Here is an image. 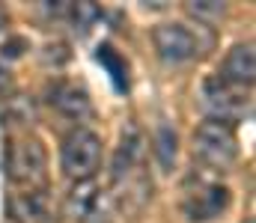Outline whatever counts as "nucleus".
<instances>
[{"label":"nucleus","mask_w":256,"mask_h":223,"mask_svg":"<svg viewBox=\"0 0 256 223\" xmlns=\"http://www.w3.org/2000/svg\"><path fill=\"white\" fill-rule=\"evenodd\" d=\"M200 104L202 110L208 113V119H218V122H226L236 128V122H244L254 116V98L248 89L242 86H232L226 80H220L218 74L206 77L202 86H200Z\"/></svg>","instance_id":"f257e3e1"},{"label":"nucleus","mask_w":256,"mask_h":223,"mask_svg":"<svg viewBox=\"0 0 256 223\" xmlns=\"http://www.w3.org/2000/svg\"><path fill=\"white\" fill-rule=\"evenodd\" d=\"M194 155L212 170H230L238 161V134L232 125L206 119L194 131Z\"/></svg>","instance_id":"f03ea898"},{"label":"nucleus","mask_w":256,"mask_h":223,"mask_svg":"<svg viewBox=\"0 0 256 223\" xmlns=\"http://www.w3.org/2000/svg\"><path fill=\"white\" fill-rule=\"evenodd\" d=\"M60 167L72 182H90L102 167V137L90 128H74L63 140Z\"/></svg>","instance_id":"7ed1b4c3"},{"label":"nucleus","mask_w":256,"mask_h":223,"mask_svg":"<svg viewBox=\"0 0 256 223\" xmlns=\"http://www.w3.org/2000/svg\"><path fill=\"white\" fill-rule=\"evenodd\" d=\"M6 170H9V179L18 182V185H27L30 188H45V170H48V155L45 146L36 140V137H21L9 146L6 155Z\"/></svg>","instance_id":"20e7f679"},{"label":"nucleus","mask_w":256,"mask_h":223,"mask_svg":"<svg viewBox=\"0 0 256 223\" xmlns=\"http://www.w3.org/2000/svg\"><path fill=\"white\" fill-rule=\"evenodd\" d=\"M230 206V191L226 185L214 182V179H194L185 185V197H182V209L188 215V221L194 223H206V221H214L226 212Z\"/></svg>","instance_id":"39448f33"},{"label":"nucleus","mask_w":256,"mask_h":223,"mask_svg":"<svg viewBox=\"0 0 256 223\" xmlns=\"http://www.w3.org/2000/svg\"><path fill=\"white\" fill-rule=\"evenodd\" d=\"M152 42H155L158 57H161L164 63H170V66L188 63V60H194V57L202 51L196 33H194L188 24H182V21L158 24V27L152 30Z\"/></svg>","instance_id":"423d86ee"},{"label":"nucleus","mask_w":256,"mask_h":223,"mask_svg":"<svg viewBox=\"0 0 256 223\" xmlns=\"http://www.w3.org/2000/svg\"><path fill=\"white\" fill-rule=\"evenodd\" d=\"M48 104L63 113L66 119H74V122H84L92 116V101H90V92L72 80H57L51 89H48Z\"/></svg>","instance_id":"0eeeda50"},{"label":"nucleus","mask_w":256,"mask_h":223,"mask_svg":"<svg viewBox=\"0 0 256 223\" xmlns=\"http://www.w3.org/2000/svg\"><path fill=\"white\" fill-rule=\"evenodd\" d=\"M220 80L232 83V86H242V89H250L256 80V54L250 42H242V45H232L220 72H218Z\"/></svg>","instance_id":"6e6552de"},{"label":"nucleus","mask_w":256,"mask_h":223,"mask_svg":"<svg viewBox=\"0 0 256 223\" xmlns=\"http://www.w3.org/2000/svg\"><path fill=\"white\" fill-rule=\"evenodd\" d=\"M12 215L21 223H54V206L45 188H30L12 197Z\"/></svg>","instance_id":"1a4fd4ad"},{"label":"nucleus","mask_w":256,"mask_h":223,"mask_svg":"<svg viewBox=\"0 0 256 223\" xmlns=\"http://www.w3.org/2000/svg\"><path fill=\"white\" fill-rule=\"evenodd\" d=\"M143 152V134L137 125H126L122 128V137H120V146L114 155V164H110V176L114 182H122L131 176V170L137 167V158Z\"/></svg>","instance_id":"9d476101"},{"label":"nucleus","mask_w":256,"mask_h":223,"mask_svg":"<svg viewBox=\"0 0 256 223\" xmlns=\"http://www.w3.org/2000/svg\"><path fill=\"white\" fill-rule=\"evenodd\" d=\"M98 200H102V191L92 179L90 182H74V188L66 197V215L74 223H84L92 215V209L98 206Z\"/></svg>","instance_id":"9b49d317"},{"label":"nucleus","mask_w":256,"mask_h":223,"mask_svg":"<svg viewBox=\"0 0 256 223\" xmlns=\"http://www.w3.org/2000/svg\"><path fill=\"white\" fill-rule=\"evenodd\" d=\"M152 155L161 167V173H173L176 167V155H179V134L170 122H158L155 125V134H152Z\"/></svg>","instance_id":"f8f14e48"},{"label":"nucleus","mask_w":256,"mask_h":223,"mask_svg":"<svg viewBox=\"0 0 256 223\" xmlns=\"http://www.w3.org/2000/svg\"><path fill=\"white\" fill-rule=\"evenodd\" d=\"M96 60L110 72V77H114V86L116 89H126L128 86V77H126V63L120 60V54L110 48V45H102L98 48V54H96Z\"/></svg>","instance_id":"ddd939ff"},{"label":"nucleus","mask_w":256,"mask_h":223,"mask_svg":"<svg viewBox=\"0 0 256 223\" xmlns=\"http://www.w3.org/2000/svg\"><path fill=\"white\" fill-rule=\"evenodd\" d=\"M188 12H191L196 21L208 24V21H220L226 15V6L218 3V0H194V3H188Z\"/></svg>","instance_id":"4468645a"},{"label":"nucleus","mask_w":256,"mask_h":223,"mask_svg":"<svg viewBox=\"0 0 256 223\" xmlns=\"http://www.w3.org/2000/svg\"><path fill=\"white\" fill-rule=\"evenodd\" d=\"M66 15H72L74 30L80 27V33H86V30H90V24L98 18V9H96L92 3H68V12H66Z\"/></svg>","instance_id":"2eb2a0df"},{"label":"nucleus","mask_w":256,"mask_h":223,"mask_svg":"<svg viewBox=\"0 0 256 223\" xmlns=\"http://www.w3.org/2000/svg\"><path fill=\"white\" fill-rule=\"evenodd\" d=\"M6 223H18V221H6Z\"/></svg>","instance_id":"dca6fc26"}]
</instances>
